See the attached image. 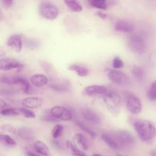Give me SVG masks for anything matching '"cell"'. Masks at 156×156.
<instances>
[{
  "label": "cell",
  "instance_id": "20",
  "mask_svg": "<svg viewBox=\"0 0 156 156\" xmlns=\"http://www.w3.org/2000/svg\"><path fill=\"white\" fill-rule=\"evenodd\" d=\"M19 136L24 139H30L34 136V132L32 129L28 127H22L18 130Z\"/></svg>",
  "mask_w": 156,
  "mask_h": 156
},
{
  "label": "cell",
  "instance_id": "6",
  "mask_svg": "<svg viewBox=\"0 0 156 156\" xmlns=\"http://www.w3.org/2000/svg\"><path fill=\"white\" fill-rule=\"evenodd\" d=\"M126 105L128 110L133 114H138L141 110V104L140 99L133 93H128L126 96Z\"/></svg>",
  "mask_w": 156,
  "mask_h": 156
},
{
  "label": "cell",
  "instance_id": "4",
  "mask_svg": "<svg viewBox=\"0 0 156 156\" xmlns=\"http://www.w3.org/2000/svg\"><path fill=\"white\" fill-rule=\"evenodd\" d=\"M145 40L140 34H134L130 37L128 40V46L130 49L137 54H141L145 49Z\"/></svg>",
  "mask_w": 156,
  "mask_h": 156
},
{
  "label": "cell",
  "instance_id": "1",
  "mask_svg": "<svg viewBox=\"0 0 156 156\" xmlns=\"http://www.w3.org/2000/svg\"><path fill=\"white\" fill-rule=\"evenodd\" d=\"M133 127L139 137L144 141H151L155 136V125L150 121H136L133 123Z\"/></svg>",
  "mask_w": 156,
  "mask_h": 156
},
{
  "label": "cell",
  "instance_id": "19",
  "mask_svg": "<svg viewBox=\"0 0 156 156\" xmlns=\"http://www.w3.org/2000/svg\"><path fill=\"white\" fill-rule=\"evenodd\" d=\"M68 69L76 72L79 76L82 77L87 76L88 74V70L86 67L77 64L71 65L69 66Z\"/></svg>",
  "mask_w": 156,
  "mask_h": 156
},
{
  "label": "cell",
  "instance_id": "10",
  "mask_svg": "<svg viewBox=\"0 0 156 156\" xmlns=\"http://www.w3.org/2000/svg\"><path fill=\"white\" fill-rule=\"evenodd\" d=\"M85 93L88 96H104L108 91L107 88L103 85H89L85 88Z\"/></svg>",
  "mask_w": 156,
  "mask_h": 156
},
{
  "label": "cell",
  "instance_id": "35",
  "mask_svg": "<svg viewBox=\"0 0 156 156\" xmlns=\"http://www.w3.org/2000/svg\"><path fill=\"white\" fill-rule=\"evenodd\" d=\"M27 45H28L29 48L34 49V48H35L38 47V43L36 41L31 40V41H29V42L27 43Z\"/></svg>",
  "mask_w": 156,
  "mask_h": 156
},
{
  "label": "cell",
  "instance_id": "29",
  "mask_svg": "<svg viewBox=\"0 0 156 156\" xmlns=\"http://www.w3.org/2000/svg\"><path fill=\"white\" fill-rule=\"evenodd\" d=\"M147 96L148 99L150 101H154L156 99V83L154 81L150 86L147 93Z\"/></svg>",
  "mask_w": 156,
  "mask_h": 156
},
{
  "label": "cell",
  "instance_id": "15",
  "mask_svg": "<svg viewBox=\"0 0 156 156\" xmlns=\"http://www.w3.org/2000/svg\"><path fill=\"white\" fill-rule=\"evenodd\" d=\"M10 84L19 85L23 91L26 93H29L30 85L27 80L21 77H15L10 79Z\"/></svg>",
  "mask_w": 156,
  "mask_h": 156
},
{
  "label": "cell",
  "instance_id": "14",
  "mask_svg": "<svg viewBox=\"0 0 156 156\" xmlns=\"http://www.w3.org/2000/svg\"><path fill=\"white\" fill-rule=\"evenodd\" d=\"M134 24L127 20H119L115 24V29L119 32L130 33L134 30Z\"/></svg>",
  "mask_w": 156,
  "mask_h": 156
},
{
  "label": "cell",
  "instance_id": "27",
  "mask_svg": "<svg viewBox=\"0 0 156 156\" xmlns=\"http://www.w3.org/2000/svg\"><path fill=\"white\" fill-rule=\"evenodd\" d=\"M0 113L4 116H16L21 115L20 108H16L3 109L0 112Z\"/></svg>",
  "mask_w": 156,
  "mask_h": 156
},
{
  "label": "cell",
  "instance_id": "7",
  "mask_svg": "<svg viewBox=\"0 0 156 156\" xmlns=\"http://www.w3.org/2000/svg\"><path fill=\"white\" fill-rule=\"evenodd\" d=\"M50 113L57 119L63 121H70L73 118V114L71 112L68 108L62 106H55L52 107Z\"/></svg>",
  "mask_w": 156,
  "mask_h": 156
},
{
  "label": "cell",
  "instance_id": "40",
  "mask_svg": "<svg viewBox=\"0 0 156 156\" xmlns=\"http://www.w3.org/2000/svg\"><path fill=\"white\" fill-rule=\"evenodd\" d=\"M151 155L152 156H155V150H153L151 151Z\"/></svg>",
  "mask_w": 156,
  "mask_h": 156
},
{
  "label": "cell",
  "instance_id": "3",
  "mask_svg": "<svg viewBox=\"0 0 156 156\" xmlns=\"http://www.w3.org/2000/svg\"><path fill=\"white\" fill-rule=\"evenodd\" d=\"M109 135L114 140L118 149L130 146L134 143V138L127 130H119Z\"/></svg>",
  "mask_w": 156,
  "mask_h": 156
},
{
  "label": "cell",
  "instance_id": "41",
  "mask_svg": "<svg viewBox=\"0 0 156 156\" xmlns=\"http://www.w3.org/2000/svg\"><path fill=\"white\" fill-rule=\"evenodd\" d=\"M92 156H101L100 154H94Z\"/></svg>",
  "mask_w": 156,
  "mask_h": 156
},
{
  "label": "cell",
  "instance_id": "37",
  "mask_svg": "<svg viewBox=\"0 0 156 156\" xmlns=\"http://www.w3.org/2000/svg\"><path fill=\"white\" fill-rule=\"evenodd\" d=\"M7 106L6 102L2 99H0V110H3Z\"/></svg>",
  "mask_w": 156,
  "mask_h": 156
},
{
  "label": "cell",
  "instance_id": "23",
  "mask_svg": "<svg viewBox=\"0 0 156 156\" xmlns=\"http://www.w3.org/2000/svg\"><path fill=\"white\" fill-rule=\"evenodd\" d=\"M76 140L79 145L85 151H87L88 148V142L87 138L81 133H76L75 135Z\"/></svg>",
  "mask_w": 156,
  "mask_h": 156
},
{
  "label": "cell",
  "instance_id": "28",
  "mask_svg": "<svg viewBox=\"0 0 156 156\" xmlns=\"http://www.w3.org/2000/svg\"><path fill=\"white\" fill-rule=\"evenodd\" d=\"M0 141L9 146H14L16 144L13 138L6 134H0Z\"/></svg>",
  "mask_w": 156,
  "mask_h": 156
},
{
  "label": "cell",
  "instance_id": "36",
  "mask_svg": "<svg viewBox=\"0 0 156 156\" xmlns=\"http://www.w3.org/2000/svg\"><path fill=\"white\" fill-rule=\"evenodd\" d=\"M2 3L4 4V5L6 7H11L13 4V1L12 0H4L2 1Z\"/></svg>",
  "mask_w": 156,
  "mask_h": 156
},
{
  "label": "cell",
  "instance_id": "18",
  "mask_svg": "<svg viewBox=\"0 0 156 156\" xmlns=\"http://www.w3.org/2000/svg\"><path fill=\"white\" fill-rule=\"evenodd\" d=\"M50 87L57 91H68L71 88V86L68 82H60L52 83Z\"/></svg>",
  "mask_w": 156,
  "mask_h": 156
},
{
  "label": "cell",
  "instance_id": "33",
  "mask_svg": "<svg viewBox=\"0 0 156 156\" xmlns=\"http://www.w3.org/2000/svg\"><path fill=\"white\" fill-rule=\"evenodd\" d=\"M41 119L44 121H48V122H55L58 121V119L55 118L54 116H53L51 113L49 112H46L43 113V116H41Z\"/></svg>",
  "mask_w": 156,
  "mask_h": 156
},
{
  "label": "cell",
  "instance_id": "38",
  "mask_svg": "<svg viewBox=\"0 0 156 156\" xmlns=\"http://www.w3.org/2000/svg\"><path fill=\"white\" fill-rule=\"evenodd\" d=\"M97 15H98L100 18H102V19H105V18H107V15L105 14V13H103L102 12H101V11H98V12H97Z\"/></svg>",
  "mask_w": 156,
  "mask_h": 156
},
{
  "label": "cell",
  "instance_id": "8",
  "mask_svg": "<svg viewBox=\"0 0 156 156\" xmlns=\"http://www.w3.org/2000/svg\"><path fill=\"white\" fill-rule=\"evenodd\" d=\"M108 77L112 82L119 85H127L129 82V78L127 75L117 69L110 71L108 74Z\"/></svg>",
  "mask_w": 156,
  "mask_h": 156
},
{
  "label": "cell",
  "instance_id": "32",
  "mask_svg": "<svg viewBox=\"0 0 156 156\" xmlns=\"http://www.w3.org/2000/svg\"><path fill=\"white\" fill-rule=\"evenodd\" d=\"M77 126L83 130H84L85 132H86L87 133H88L89 135H90L91 136L94 137L96 135V133L95 132H94L93 130H91L90 128H89L88 127H87L86 125H85L84 124L80 122H77Z\"/></svg>",
  "mask_w": 156,
  "mask_h": 156
},
{
  "label": "cell",
  "instance_id": "17",
  "mask_svg": "<svg viewBox=\"0 0 156 156\" xmlns=\"http://www.w3.org/2000/svg\"><path fill=\"white\" fill-rule=\"evenodd\" d=\"M34 147L37 152L45 156L49 155V149L44 143L40 140H37L34 143Z\"/></svg>",
  "mask_w": 156,
  "mask_h": 156
},
{
  "label": "cell",
  "instance_id": "22",
  "mask_svg": "<svg viewBox=\"0 0 156 156\" xmlns=\"http://www.w3.org/2000/svg\"><path fill=\"white\" fill-rule=\"evenodd\" d=\"M66 6L71 10L73 12H79L82 10V5L76 1L74 0H66L64 1Z\"/></svg>",
  "mask_w": 156,
  "mask_h": 156
},
{
  "label": "cell",
  "instance_id": "42",
  "mask_svg": "<svg viewBox=\"0 0 156 156\" xmlns=\"http://www.w3.org/2000/svg\"><path fill=\"white\" fill-rule=\"evenodd\" d=\"M117 156H122V155H117Z\"/></svg>",
  "mask_w": 156,
  "mask_h": 156
},
{
  "label": "cell",
  "instance_id": "30",
  "mask_svg": "<svg viewBox=\"0 0 156 156\" xmlns=\"http://www.w3.org/2000/svg\"><path fill=\"white\" fill-rule=\"evenodd\" d=\"M63 127L61 124H56L52 130V136L54 138H58L63 133Z\"/></svg>",
  "mask_w": 156,
  "mask_h": 156
},
{
  "label": "cell",
  "instance_id": "16",
  "mask_svg": "<svg viewBox=\"0 0 156 156\" xmlns=\"http://www.w3.org/2000/svg\"><path fill=\"white\" fill-rule=\"evenodd\" d=\"M31 83L35 87H41L45 85L48 82V78L46 76L41 74L33 75L30 77Z\"/></svg>",
  "mask_w": 156,
  "mask_h": 156
},
{
  "label": "cell",
  "instance_id": "9",
  "mask_svg": "<svg viewBox=\"0 0 156 156\" xmlns=\"http://www.w3.org/2000/svg\"><path fill=\"white\" fill-rule=\"evenodd\" d=\"M23 65L17 60L12 58H0V70L9 71L21 68Z\"/></svg>",
  "mask_w": 156,
  "mask_h": 156
},
{
  "label": "cell",
  "instance_id": "24",
  "mask_svg": "<svg viewBox=\"0 0 156 156\" xmlns=\"http://www.w3.org/2000/svg\"><path fill=\"white\" fill-rule=\"evenodd\" d=\"M132 74L134 77L138 80H142L145 77V71L141 66H135L132 69Z\"/></svg>",
  "mask_w": 156,
  "mask_h": 156
},
{
  "label": "cell",
  "instance_id": "21",
  "mask_svg": "<svg viewBox=\"0 0 156 156\" xmlns=\"http://www.w3.org/2000/svg\"><path fill=\"white\" fill-rule=\"evenodd\" d=\"M66 145L71 155H73V156H85V154L83 151L78 149L77 146L75 144H74L72 142L67 141Z\"/></svg>",
  "mask_w": 156,
  "mask_h": 156
},
{
  "label": "cell",
  "instance_id": "5",
  "mask_svg": "<svg viewBox=\"0 0 156 156\" xmlns=\"http://www.w3.org/2000/svg\"><path fill=\"white\" fill-rule=\"evenodd\" d=\"M39 12L41 16L48 20H54L58 15V8L49 2H43L39 7Z\"/></svg>",
  "mask_w": 156,
  "mask_h": 156
},
{
  "label": "cell",
  "instance_id": "25",
  "mask_svg": "<svg viewBox=\"0 0 156 156\" xmlns=\"http://www.w3.org/2000/svg\"><path fill=\"white\" fill-rule=\"evenodd\" d=\"M102 139L110 148H112L113 149H118L116 143H115L114 140H113V138L111 137V136L109 134H107V133L102 134Z\"/></svg>",
  "mask_w": 156,
  "mask_h": 156
},
{
  "label": "cell",
  "instance_id": "31",
  "mask_svg": "<svg viewBox=\"0 0 156 156\" xmlns=\"http://www.w3.org/2000/svg\"><path fill=\"white\" fill-rule=\"evenodd\" d=\"M21 115H23L27 118H35V114L30 110L23 107L20 108Z\"/></svg>",
  "mask_w": 156,
  "mask_h": 156
},
{
  "label": "cell",
  "instance_id": "39",
  "mask_svg": "<svg viewBox=\"0 0 156 156\" xmlns=\"http://www.w3.org/2000/svg\"><path fill=\"white\" fill-rule=\"evenodd\" d=\"M27 154L28 156H38V155H37L36 154H35L34 153H33V152H32L30 151H28L27 152Z\"/></svg>",
  "mask_w": 156,
  "mask_h": 156
},
{
  "label": "cell",
  "instance_id": "2",
  "mask_svg": "<svg viewBox=\"0 0 156 156\" xmlns=\"http://www.w3.org/2000/svg\"><path fill=\"white\" fill-rule=\"evenodd\" d=\"M103 100L106 108L114 116H117L121 108V99L115 91H107L104 96Z\"/></svg>",
  "mask_w": 156,
  "mask_h": 156
},
{
  "label": "cell",
  "instance_id": "12",
  "mask_svg": "<svg viewBox=\"0 0 156 156\" xmlns=\"http://www.w3.org/2000/svg\"><path fill=\"white\" fill-rule=\"evenodd\" d=\"M83 118L87 121L95 124L101 123V118L95 112L88 108H83L81 112Z\"/></svg>",
  "mask_w": 156,
  "mask_h": 156
},
{
  "label": "cell",
  "instance_id": "34",
  "mask_svg": "<svg viewBox=\"0 0 156 156\" xmlns=\"http://www.w3.org/2000/svg\"><path fill=\"white\" fill-rule=\"evenodd\" d=\"M112 65H113V67L115 69L121 68L124 66V63L122 60L119 57H117V56L114 57L113 60Z\"/></svg>",
  "mask_w": 156,
  "mask_h": 156
},
{
  "label": "cell",
  "instance_id": "26",
  "mask_svg": "<svg viewBox=\"0 0 156 156\" xmlns=\"http://www.w3.org/2000/svg\"><path fill=\"white\" fill-rule=\"evenodd\" d=\"M89 3L91 6L101 10H105L107 7V2L104 0H91Z\"/></svg>",
  "mask_w": 156,
  "mask_h": 156
},
{
  "label": "cell",
  "instance_id": "13",
  "mask_svg": "<svg viewBox=\"0 0 156 156\" xmlns=\"http://www.w3.org/2000/svg\"><path fill=\"white\" fill-rule=\"evenodd\" d=\"M7 46L13 51L20 52L22 49V40L19 35H13L7 40Z\"/></svg>",
  "mask_w": 156,
  "mask_h": 156
},
{
  "label": "cell",
  "instance_id": "11",
  "mask_svg": "<svg viewBox=\"0 0 156 156\" xmlns=\"http://www.w3.org/2000/svg\"><path fill=\"white\" fill-rule=\"evenodd\" d=\"M43 100L37 96L27 97L23 99L21 101L22 105L28 108L36 109L41 107Z\"/></svg>",
  "mask_w": 156,
  "mask_h": 156
}]
</instances>
